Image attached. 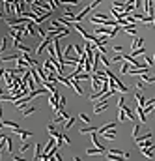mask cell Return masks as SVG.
<instances>
[{
  "label": "cell",
  "mask_w": 155,
  "mask_h": 161,
  "mask_svg": "<svg viewBox=\"0 0 155 161\" xmlns=\"http://www.w3.org/2000/svg\"><path fill=\"white\" fill-rule=\"evenodd\" d=\"M101 2H103V0H94V2H92V4H88V6H86V8H84V10H80V13H77V15L73 17V23H80V21H82V17H86L88 13H90L92 10H94L95 6H99Z\"/></svg>",
  "instance_id": "obj_1"
},
{
  "label": "cell",
  "mask_w": 155,
  "mask_h": 161,
  "mask_svg": "<svg viewBox=\"0 0 155 161\" xmlns=\"http://www.w3.org/2000/svg\"><path fill=\"white\" fill-rule=\"evenodd\" d=\"M49 43H52V38H51V36H47V38L41 39V43H39V45H38V49H36V54H41V53H43L45 49H47V45H49Z\"/></svg>",
  "instance_id": "obj_2"
},
{
  "label": "cell",
  "mask_w": 155,
  "mask_h": 161,
  "mask_svg": "<svg viewBox=\"0 0 155 161\" xmlns=\"http://www.w3.org/2000/svg\"><path fill=\"white\" fill-rule=\"evenodd\" d=\"M107 19H108V15H105V13H97V15H92V17H90V21H92L94 24H103Z\"/></svg>",
  "instance_id": "obj_3"
},
{
  "label": "cell",
  "mask_w": 155,
  "mask_h": 161,
  "mask_svg": "<svg viewBox=\"0 0 155 161\" xmlns=\"http://www.w3.org/2000/svg\"><path fill=\"white\" fill-rule=\"evenodd\" d=\"M13 133H15V135H19L21 139H24V141H28V139H30L32 137V131H26V129H21V125H19V128L17 129H11Z\"/></svg>",
  "instance_id": "obj_4"
},
{
  "label": "cell",
  "mask_w": 155,
  "mask_h": 161,
  "mask_svg": "<svg viewBox=\"0 0 155 161\" xmlns=\"http://www.w3.org/2000/svg\"><path fill=\"white\" fill-rule=\"evenodd\" d=\"M107 131H116V122H110V124H105L103 128H97L99 135H103V133H107Z\"/></svg>",
  "instance_id": "obj_5"
},
{
  "label": "cell",
  "mask_w": 155,
  "mask_h": 161,
  "mask_svg": "<svg viewBox=\"0 0 155 161\" xmlns=\"http://www.w3.org/2000/svg\"><path fill=\"white\" fill-rule=\"evenodd\" d=\"M86 154L88 156H99V154H107V148H105V146H95V148H88L86 150Z\"/></svg>",
  "instance_id": "obj_6"
},
{
  "label": "cell",
  "mask_w": 155,
  "mask_h": 161,
  "mask_svg": "<svg viewBox=\"0 0 155 161\" xmlns=\"http://www.w3.org/2000/svg\"><path fill=\"white\" fill-rule=\"evenodd\" d=\"M71 88H75V92L79 94V96H82L84 94V90H82V86H80V79H71Z\"/></svg>",
  "instance_id": "obj_7"
},
{
  "label": "cell",
  "mask_w": 155,
  "mask_h": 161,
  "mask_svg": "<svg viewBox=\"0 0 155 161\" xmlns=\"http://www.w3.org/2000/svg\"><path fill=\"white\" fill-rule=\"evenodd\" d=\"M107 107H108V101H101V103L94 105V114H101L103 111H107Z\"/></svg>",
  "instance_id": "obj_8"
},
{
  "label": "cell",
  "mask_w": 155,
  "mask_h": 161,
  "mask_svg": "<svg viewBox=\"0 0 155 161\" xmlns=\"http://www.w3.org/2000/svg\"><path fill=\"white\" fill-rule=\"evenodd\" d=\"M43 69H45L47 73H56V71H58V68H56V66L52 64V62H51V58H49V60L45 62V64H43Z\"/></svg>",
  "instance_id": "obj_9"
},
{
  "label": "cell",
  "mask_w": 155,
  "mask_h": 161,
  "mask_svg": "<svg viewBox=\"0 0 155 161\" xmlns=\"http://www.w3.org/2000/svg\"><path fill=\"white\" fill-rule=\"evenodd\" d=\"M135 113H137V116L140 118V124H146V122H148V116H146V113H144V107H140V105H138Z\"/></svg>",
  "instance_id": "obj_10"
},
{
  "label": "cell",
  "mask_w": 155,
  "mask_h": 161,
  "mask_svg": "<svg viewBox=\"0 0 155 161\" xmlns=\"http://www.w3.org/2000/svg\"><path fill=\"white\" fill-rule=\"evenodd\" d=\"M135 99H137V103L140 105V107H146L148 99H146V97H144L142 94H140V90H137V92H135Z\"/></svg>",
  "instance_id": "obj_11"
},
{
  "label": "cell",
  "mask_w": 155,
  "mask_h": 161,
  "mask_svg": "<svg viewBox=\"0 0 155 161\" xmlns=\"http://www.w3.org/2000/svg\"><path fill=\"white\" fill-rule=\"evenodd\" d=\"M13 47H15V49H19L21 53H32V49H30V47H26V45H23V43H21V41H15V39H13Z\"/></svg>",
  "instance_id": "obj_12"
},
{
  "label": "cell",
  "mask_w": 155,
  "mask_h": 161,
  "mask_svg": "<svg viewBox=\"0 0 155 161\" xmlns=\"http://www.w3.org/2000/svg\"><path fill=\"white\" fill-rule=\"evenodd\" d=\"M75 120H77L75 116H69L67 120L64 122V125H62V131H67V129H71V128H73V124H75Z\"/></svg>",
  "instance_id": "obj_13"
},
{
  "label": "cell",
  "mask_w": 155,
  "mask_h": 161,
  "mask_svg": "<svg viewBox=\"0 0 155 161\" xmlns=\"http://www.w3.org/2000/svg\"><path fill=\"white\" fill-rule=\"evenodd\" d=\"M142 45H144V39L138 38V36H135V38H133V43H131V51H135V49L142 47Z\"/></svg>",
  "instance_id": "obj_14"
},
{
  "label": "cell",
  "mask_w": 155,
  "mask_h": 161,
  "mask_svg": "<svg viewBox=\"0 0 155 161\" xmlns=\"http://www.w3.org/2000/svg\"><path fill=\"white\" fill-rule=\"evenodd\" d=\"M21 56H23V54H2V56H0V60H2V62H11V60H17V58H21Z\"/></svg>",
  "instance_id": "obj_15"
},
{
  "label": "cell",
  "mask_w": 155,
  "mask_h": 161,
  "mask_svg": "<svg viewBox=\"0 0 155 161\" xmlns=\"http://www.w3.org/2000/svg\"><path fill=\"white\" fill-rule=\"evenodd\" d=\"M26 34L28 36H34V34H36V23H34V21H28L26 23Z\"/></svg>",
  "instance_id": "obj_16"
},
{
  "label": "cell",
  "mask_w": 155,
  "mask_h": 161,
  "mask_svg": "<svg viewBox=\"0 0 155 161\" xmlns=\"http://www.w3.org/2000/svg\"><path fill=\"white\" fill-rule=\"evenodd\" d=\"M140 150V154L146 157V159H153V150L151 148H138Z\"/></svg>",
  "instance_id": "obj_17"
},
{
  "label": "cell",
  "mask_w": 155,
  "mask_h": 161,
  "mask_svg": "<svg viewBox=\"0 0 155 161\" xmlns=\"http://www.w3.org/2000/svg\"><path fill=\"white\" fill-rule=\"evenodd\" d=\"M32 113H36V105H30V107H24L23 111H21V114H23V116H30Z\"/></svg>",
  "instance_id": "obj_18"
},
{
  "label": "cell",
  "mask_w": 155,
  "mask_h": 161,
  "mask_svg": "<svg viewBox=\"0 0 155 161\" xmlns=\"http://www.w3.org/2000/svg\"><path fill=\"white\" fill-rule=\"evenodd\" d=\"M123 32L135 38V36H137V26H129V24H127V26H123Z\"/></svg>",
  "instance_id": "obj_19"
},
{
  "label": "cell",
  "mask_w": 155,
  "mask_h": 161,
  "mask_svg": "<svg viewBox=\"0 0 155 161\" xmlns=\"http://www.w3.org/2000/svg\"><path fill=\"white\" fill-rule=\"evenodd\" d=\"M4 128H10V129H17L19 128V124L17 122H11V120H6V118H4Z\"/></svg>",
  "instance_id": "obj_20"
},
{
  "label": "cell",
  "mask_w": 155,
  "mask_h": 161,
  "mask_svg": "<svg viewBox=\"0 0 155 161\" xmlns=\"http://www.w3.org/2000/svg\"><path fill=\"white\" fill-rule=\"evenodd\" d=\"M131 54H133V56H144V54H146L144 45H142V47H138V49H135V51H131Z\"/></svg>",
  "instance_id": "obj_21"
},
{
  "label": "cell",
  "mask_w": 155,
  "mask_h": 161,
  "mask_svg": "<svg viewBox=\"0 0 155 161\" xmlns=\"http://www.w3.org/2000/svg\"><path fill=\"white\" fill-rule=\"evenodd\" d=\"M97 133V128H94V125H86V128H82V129H79V133L80 135H84V133Z\"/></svg>",
  "instance_id": "obj_22"
},
{
  "label": "cell",
  "mask_w": 155,
  "mask_h": 161,
  "mask_svg": "<svg viewBox=\"0 0 155 161\" xmlns=\"http://www.w3.org/2000/svg\"><path fill=\"white\" fill-rule=\"evenodd\" d=\"M2 142H4V146H6V152H11V150H13V146H11V139H10V137H4V139H2Z\"/></svg>",
  "instance_id": "obj_23"
},
{
  "label": "cell",
  "mask_w": 155,
  "mask_h": 161,
  "mask_svg": "<svg viewBox=\"0 0 155 161\" xmlns=\"http://www.w3.org/2000/svg\"><path fill=\"white\" fill-rule=\"evenodd\" d=\"M41 156H43L41 144H36V150H34V159H41Z\"/></svg>",
  "instance_id": "obj_24"
},
{
  "label": "cell",
  "mask_w": 155,
  "mask_h": 161,
  "mask_svg": "<svg viewBox=\"0 0 155 161\" xmlns=\"http://www.w3.org/2000/svg\"><path fill=\"white\" fill-rule=\"evenodd\" d=\"M144 60H146V64L150 66L151 69L155 68V60H153V56H151V54H144Z\"/></svg>",
  "instance_id": "obj_25"
},
{
  "label": "cell",
  "mask_w": 155,
  "mask_h": 161,
  "mask_svg": "<svg viewBox=\"0 0 155 161\" xmlns=\"http://www.w3.org/2000/svg\"><path fill=\"white\" fill-rule=\"evenodd\" d=\"M131 66H133L131 62H127V60H125V64H123L122 68H120V73H123V75H125V73H127L129 69H131Z\"/></svg>",
  "instance_id": "obj_26"
},
{
  "label": "cell",
  "mask_w": 155,
  "mask_h": 161,
  "mask_svg": "<svg viewBox=\"0 0 155 161\" xmlns=\"http://www.w3.org/2000/svg\"><path fill=\"white\" fill-rule=\"evenodd\" d=\"M103 137L108 139V141H114L116 139V131H107V133H103Z\"/></svg>",
  "instance_id": "obj_27"
},
{
  "label": "cell",
  "mask_w": 155,
  "mask_h": 161,
  "mask_svg": "<svg viewBox=\"0 0 155 161\" xmlns=\"http://www.w3.org/2000/svg\"><path fill=\"white\" fill-rule=\"evenodd\" d=\"M6 45H8V38H2V41H0V54H4Z\"/></svg>",
  "instance_id": "obj_28"
},
{
  "label": "cell",
  "mask_w": 155,
  "mask_h": 161,
  "mask_svg": "<svg viewBox=\"0 0 155 161\" xmlns=\"http://www.w3.org/2000/svg\"><path fill=\"white\" fill-rule=\"evenodd\" d=\"M107 157H108L110 161H122V159H123L122 156H114V154H108V152H107Z\"/></svg>",
  "instance_id": "obj_29"
},
{
  "label": "cell",
  "mask_w": 155,
  "mask_h": 161,
  "mask_svg": "<svg viewBox=\"0 0 155 161\" xmlns=\"http://www.w3.org/2000/svg\"><path fill=\"white\" fill-rule=\"evenodd\" d=\"M140 133V124H135V128H133V139H137Z\"/></svg>",
  "instance_id": "obj_30"
},
{
  "label": "cell",
  "mask_w": 155,
  "mask_h": 161,
  "mask_svg": "<svg viewBox=\"0 0 155 161\" xmlns=\"http://www.w3.org/2000/svg\"><path fill=\"white\" fill-rule=\"evenodd\" d=\"M135 86H137V90H140V92H142V90H144V86H146V81H142V79H140Z\"/></svg>",
  "instance_id": "obj_31"
},
{
  "label": "cell",
  "mask_w": 155,
  "mask_h": 161,
  "mask_svg": "<svg viewBox=\"0 0 155 161\" xmlns=\"http://www.w3.org/2000/svg\"><path fill=\"white\" fill-rule=\"evenodd\" d=\"M73 49H75V45L71 43V45H67L66 49H64V54H66V56H69V54H71V51H73Z\"/></svg>",
  "instance_id": "obj_32"
},
{
  "label": "cell",
  "mask_w": 155,
  "mask_h": 161,
  "mask_svg": "<svg viewBox=\"0 0 155 161\" xmlns=\"http://www.w3.org/2000/svg\"><path fill=\"white\" fill-rule=\"evenodd\" d=\"M79 118H80V120H82L84 124H90V116H88V114H84V113H80V114H79Z\"/></svg>",
  "instance_id": "obj_33"
},
{
  "label": "cell",
  "mask_w": 155,
  "mask_h": 161,
  "mask_svg": "<svg viewBox=\"0 0 155 161\" xmlns=\"http://www.w3.org/2000/svg\"><path fill=\"white\" fill-rule=\"evenodd\" d=\"M144 139H153V133H146V135H142V137H137L135 141H144Z\"/></svg>",
  "instance_id": "obj_34"
},
{
  "label": "cell",
  "mask_w": 155,
  "mask_h": 161,
  "mask_svg": "<svg viewBox=\"0 0 155 161\" xmlns=\"http://www.w3.org/2000/svg\"><path fill=\"white\" fill-rule=\"evenodd\" d=\"M123 105H125V96H120V99H118V109H123Z\"/></svg>",
  "instance_id": "obj_35"
},
{
  "label": "cell",
  "mask_w": 155,
  "mask_h": 161,
  "mask_svg": "<svg viewBox=\"0 0 155 161\" xmlns=\"http://www.w3.org/2000/svg\"><path fill=\"white\" fill-rule=\"evenodd\" d=\"M62 135H64V142H66V146H69V144H71V139L67 137V131H62Z\"/></svg>",
  "instance_id": "obj_36"
},
{
  "label": "cell",
  "mask_w": 155,
  "mask_h": 161,
  "mask_svg": "<svg viewBox=\"0 0 155 161\" xmlns=\"http://www.w3.org/2000/svg\"><path fill=\"white\" fill-rule=\"evenodd\" d=\"M28 148H30V142H24L23 146H21V150H19V154H24V152H26Z\"/></svg>",
  "instance_id": "obj_37"
},
{
  "label": "cell",
  "mask_w": 155,
  "mask_h": 161,
  "mask_svg": "<svg viewBox=\"0 0 155 161\" xmlns=\"http://www.w3.org/2000/svg\"><path fill=\"white\" fill-rule=\"evenodd\" d=\"M75 51H77V54L80 56V54L84 53V47H80V45H75Z\"/></svg>",
  "instance_id": "obj_38"
},
{
  "label": "cell",
  "mask_w": 155,
  "mask_h": 161,
  "mask_svg": "<svg viewBox=\"0 0 155 161\" xmlns=\"http://www.w3.org/2000/svg\"><path fill=\"white\" fill-rule=\"evenodd\" d=\"M114 53H123V47L122 45H116L114 47Z\"/></svg>",
  "instance_id": "obj_39"
},
{
  "label": "cell",
  "mask_w": 155,
  "mask_h": 161,
  "mask_svg": "<svg viewBox=\"0 0 155 161\" xmlns=\"http://www.w3.org/2000/svg\"><path fill=\"white\" fill-rule=\"evenodd\" d=\"M6 15H8V13H6L4 10H0V19H8V17H6Z\"/></svg>",
  "instance_id": "obj_40"
},
{
  "label": "cell",
  "mask_w": 155,
  "mask_h": 161,
  "mask_svg": "<svg viewBox=\"0 0 155 161\" xmlns=\"http://www.w3.org/2000/svg\"><path fill=\"white\" fill-rule=\"evenodd\" d=\"M13 159H15V161H21V159H23V154H17V156H13Z\"/></svg>",
  "instance_id": "obj_41"
},
{
  "label": "cell",
  "mask_w": 155,
  "mask_h": 161,
  "mask_svg": "<svg viewBox=\"0 0 155 161\" xmlns=\"http://www.w3.org/2000/svg\"><path fill=\"white\" fill-rule=\"evenodd\" d=\"M140 2L142 0H135V10H140Z\"/></svg>",
  "instance_id": "obj_42"
},
{
  "label": "cell",
  "mask_w": 155,
  "mask_h": 161,
  "mask_svg": "<svg viewBox=\"0 0 155 161\" xmlns=\"http://www.w3.org/2000/svg\"><path fill=\"white\" fill-rule=\"evenodd\" d=\"M2 96H4V90H2V88H0V97H2Z\"/></svg>",
  "instance_id": "obj_43"
},
{
  "label": "cell",
  "mask_w": 155,
  "mask_h": 161,
  "mask_svg": "<svg viewBox=\"0 0 155 161\" xmlns=\"http://www.w3.org/2000/svg\"><path fill=\"white\" fill-rule=\"evenodd\" d=\"M2 128H4V122H2V120H0V129H2Z\"/></svg>",
  "instance_id": "obj_44"
},
{
  "label": "cell",
  "mask_w": 155,
  "mask_h": 161,
  "mask_svg": "<svg viewBox=\"0 0 155 161\" xmlns=\"http://www.w3.org/2000/svg\"><path fill=\"white\" fill-rule=\"evenodd\" d=\"M151 111H155V103H153V105H151Z\"/></svg>",
  "instance_id": "obj_45"
},
{
  "label": "cell",
  "mask_w": 155,
  "mask_h": 161,
  "mask_svg": "<svg viewBox=\"0 0 155 161\" xmlns=\"http://www.w3.org/2000/svg\"><path fill=\"white\" fill-rule=\"evenodd\" d=\"M0 139H4V135H2V133H0Z\"/></svg>",
  "instance_id": "obj_46"
},
{
  "label": "cell",
  "mask_w": 155,
  "mask_h": 161,
  "mask_svg": "<svg viewBox=\"0 0 155 161\" xmlns=\"http://www.w3.org/2000/svg\"><path fill=\"white\" fill-rule=\"evenodd\" d=\"M0 159H2V154H0Z\"/></svg>",
  "instance_id": "obj_47"
},
{
  "label": "cell",
  "mask_w": 155,
  "mask_h": 161,
  "mask_svg": "<svg viewBox=\"0 0 155 161\" xmlns=\"http://www.w3.org/2000/svg\"><path fill=\"white\" fill-rule=\"evenodd\" d=\"M125 2H127V0H125Z\"/></svg>",
  "instance_id": "obj_48"
},
{
  "label": "cell",
  "mask_w": 155,
  "mask_h": 161,
  "mask_svg": "<svg viewBox=\"0 0 155 161\" xmlns=\"http://www.w3.org/2000/svg\"><path fill=\"white\" fill-rule=\"evenodd\" d=\"M153 69H155V68H153Z\"/></svg>",
  "instance_id": "obj_49"
}]
</instances>
